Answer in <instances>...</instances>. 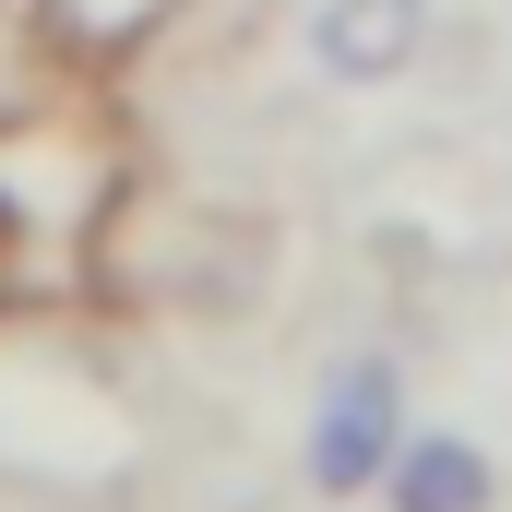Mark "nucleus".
<instances>
[{
  "instance_id": "6",
  "label": "nucleus",
  "mask_w": 512,
  "mask_h": 512,
  "mask_svg": "<svg viewBox=\"0 0 512 512\" xmlns=\"http://www.w3.org/2000/svg\"><path fill=\"white\" fill-rule=\"evenodd\" d=\"M60 24H72V48H120V36H143L167 0H48Z\"/></svg>"
},
{
  "instance_id": "3",
  "label": "nucleus",
  "mask_w": 512,
  "mask_h": 512,
  "mask_svg": "<svg viewBox=\"0 0 512 512\" xmlns=\"http://www.w3.org/2000/svg\"><path fill=\"white\" fill-rule=\"evenodd\" d=\"M429 0H310V72L322 84H405L417 72V48H429Z\"/></svg>"
},
{
  "instance_id": "4",
  "label": "nucleus",
  "mask_w": 512,
  "mask_h": 512,
  "mask_svg": "<svg viewBox=\"0 0 512 512\" xmlns=\"http://www.w3.org/2000/svg\"><path fill=\"white\" fill-rule=\"evenodd\" d=\"M382 501L393 512H489L501 477H489V453H477L465 429H405L393 465H382Z\"/></svg>"
},
{
  "instance_id": "5",
  "label": "nucleus",
  "mask_w": 512,
  "mask_h": 512,
  "mask_svg": "<svg viewBox=\"0 0 512 512\" xmlns=\"http://www.w3.org/2000/svg\"><path fill=\"white\" fill-rule=\"evenodd\" d=\"M72 24L48 0H0V131H36L60 108V72H72Z\"/></svg>"
},
{
  "instance_id": "1",
  "label": "nucleus",
  "mask_w": 512,
  "mask_h": 512,
  "mask_svg": "<svg viewBox=\"0 0 512 512\" xmlns=\"http://www.w3.org/2000/svg\"><path fill=\"white\" fill-rule=\"evenodd\" d=\"M96 274L120 298H167V310H251L262 298V227L191 191H120L96 227Z\"/></svg>"
},
{
  "instance_id": "7",
  "label": "nucleus",
  "mask_w": 512,
  "mask_h": 512,
  "mask_svg": "<svg viewBox=\"0 0 512 512\" xmlns=\"http://www.w3.org/2000/svg\"><path fill=\"white\" fill-rule=\"evenodd\" d=\"M12 251H24V215H12V203H0V274H12Z\"/></svg>"
},
{
  "instance_id": "2",
  "label": "nucleus",
  "mask_w": 512,
  "mask_h": 512,
  "mask_svg": "<svg viewBox=\"0 0 512 512\" xmlns=\"http://www.w3.org/2000/svg\"><path fill=\"white\" fill-rule=\"evenodd\" d=\"M405 441V370L393 358H334L322 393H310V441H298V477L322 501H370Z\"/></svg>"
}]
</instances>
